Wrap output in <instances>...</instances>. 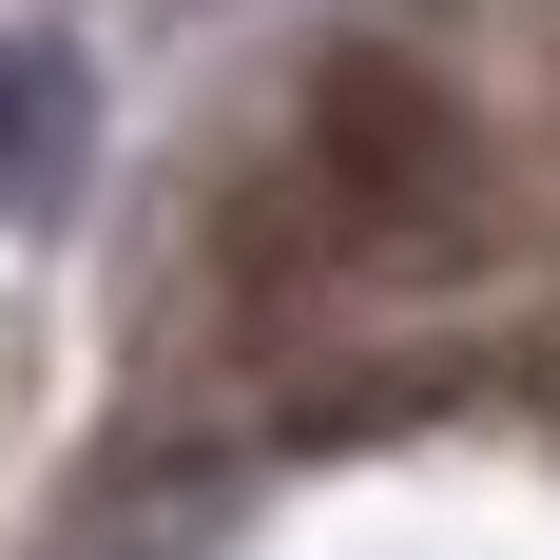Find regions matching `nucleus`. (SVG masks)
<instances>
[{
  "label": "nucleus",
  "instance_id": "1",
  "mask_svg": "<svg viewBox=\"0 0 560 560\" xmlns=\"http://www.w3.org/2000/svg\"><path fill=\"white\" fill-rule=\"evenodd\" d=\"M271 213L329 252V271H464L483 232V136L425 58H329L290 97V155H271Z\"/></svg>",
  "mask_w": 560,
  "mask_h": 560
},
{
  "label": "nucleus",
  "instance_id": "2",
  "mask_svg": "<svg viewBox=\"0 0 560 560\" xmlns=\"http://www.w3.org/2000/svg\"><path fill=\"white\" fill-rule=\"evenodd\" d=\"M78 155H97V78L0 20V232H58V213H78Z\"/></svg>",
  "mask_w": 560,
  "mask_h": 560
}]
</instances>
